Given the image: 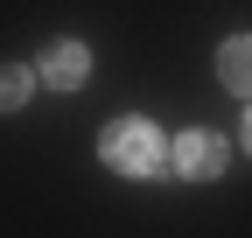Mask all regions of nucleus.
<instances>
[{"mask_svg": "<svg viewBox=\"0 0 252 238\" xmlns=\"http://www.w3.org/2000/svg\"><path fill=\"white\" fill-rule=\"evenodd\" d=\"M98 154L112 175H161L168 168V140L147 126V119H112L98 133Z\"/></svg>", "mask_w": 252, "mask_h": 238, "instance_id": "1", "label": "nucleus"}, {"mask_svg": "<svg viewBox=\"0 0 252 238\" xmlns=\"http://www.w3.org/2000/svg\"><path fill=\"white\" fill-rule=\"evenodd\" d=\"M168 168L189 175V182H210V175H224V168H231V140L196 126V133H182V140L168 147Z\"/></svg>", "mask_w": 252, "mask_h": 238, "instance_id": "2", "label": "nucleus"}, {"mask_svg": "<svg viewBox=\"0 0 252 238\" xmlns=\"http://www.w3.org/2000/svg\"><path fill=\"white\" fill-rule=\"evenodd\" d=\"M84 77H91V49L84 42H49L42 63H35V84H49V91H77Z\"/></svg>", "mask_w": 252, "mask_h": 238, "instance_id": "3", "label": "nucleus"}, {"mask_svg": "<svg viewBox=\"0 0 252 238\" xmlns=\"http://www.w3.org/2000/svg\"><path fill=\"white\" fill-rule=\"evenodd\" d=\"M217 77H224L238 98H252V35H231L224 49H217Z\"/></svg>", "mask_w": 252, "mask_h": 238, "instance_id": "4", "label": "nucleus"}, {"mask_svg": "<svg viewBox=\"0 0 252 238\" xmlns=\"http://www.w3.org/2000/svg\"><path fill=\"white\" fill-rule=\"evenodd\" d=\"M28 91H35V70L28 63H0V112H21Z\"/></svg>", "mask_w": 252, "mask_h": 238, "instance_id": "5", "label": "nucleus"}, {"mask_svg": "<svg viewBox=\"0 0 252 238\" xmlns=\"http://www.w3.org/2000/svg\"><path fill=\"white\" fill-rule=\"evenodd\" d=\"M245 147H252V112H245Z\"/></svg>", "mask_w": 252, "mask_h": 238, "instance_id": "6", "label": "nucleus"}]
</instances>
